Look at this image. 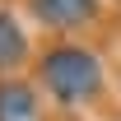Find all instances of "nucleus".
<instances>
[{
    "label": "nucleus",
    "instance_id": "obj_1",
    "mask_svg": "<svg viewBox=\"0 0 121 121\" xmlns=\"http://www.w3.org/2000/svg\"><path fill=\"white\" fill-rule=\"evenodd\" d=\"M103 60L98 51L89 47H51L42 60H37V84H42L56 103L65 107H79V103H93L98 93H103Z\"/></svg>",
    "mask_w": 121,
    "mask_h": 121
},
{
    "label": "nucleus",
    "instance_id": "obj_2",
    "mask_svg": "<svg viewBox=\"0 0 121 121\" xmlns=\"http://www.w3.org/2000/svg\"><path fill=\"white\" fill-rule=\"evenodd\" d=\"M28 14L47 28H79L98 19V0H28Z\"/></svg>",
    "mask_w": 121,
    "mask_h": 121
},
{
    "label": "nucleus",
    "instance_id": "obj_3",
    "mask_svg": "<svg viewBox=\"0 0 121 121\" xmlns=\"http://www.w3.org/2000/svg\"><path fill=\"white\" fill-rule=\"evenodd\" d=\"M0 121H37V93L23 79H0Z\"/></svg>",
    "mask_w": 121,
    "mask_h": 121
},
{
    "label": "nucleus",
    "instance_id": "obj_4",
    "mask_svg": "<svg viewBox=\"0 0 121 121\" xmlns=\"http://www.w3.org/2000/svg\"><path fill=\"white\" fill-rule=\"evenodd\" d=\"M23 56H28V37H23L19 19L9 9H0V75L14 70V65H23Z\"/></svg>",
    "mask_w": 121,
    "mask_h": 121
}]
</instances>
